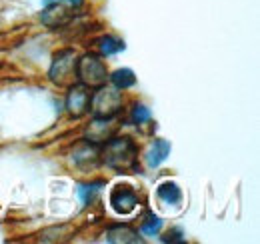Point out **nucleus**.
Returning <instances> with one entry per match:
<instances>
[{"label": "nucleus", "instance_id": "nucleus-1", "mask_svg": "<svg viewBox=\"0 0 260 244\" xmlns=\"http://www.w3.org/2000/svg\"><path fill=\"white\" fill-rule=\"evenodd\" d=\"M100 154H102V162L120 174L134 172L138 166V146L134 144V140H130L126 136L108 138Z\"/></svg>", "mask_w": 260, "mask_h": 244}, {"label": "nucleus", "instance_id": "nucleus-2", "mask_svg": "<svg viewBox=\"0 0 260 244\" xmlns=\"http://www.w3.org/2000/svg\"><path fill=\"white\" fill-rule=\"evenodd\" d=\"M122 108V94L114 86H98L90 96V110L94 118H114Z\"/></svg>", "mask_w": 260, "mask_h": 244}, {"label": "nucleus", "instance_id": "nucleus-3", "mask_svg": "<svg viewBox=\"0 0 260 244\" xmlns=\"http://www.w3.org/2000/svg\"><path fill=\"white\" fill-rule=\"evenodd\" d=\"M76 78L82 82V86H92L98 88L102 84H106L108 80V72L104 62L94 54H84L80 60H76Z\"/></svg>", "mask_w": 260, "mask_h": 244}, {"label": "nucleus", "instance_id": "nucleus-4", "mask_svg": "<svg viewBox=\"0 0 260 244\" xmlns=\"http://www.w3.org/2000/svg\"><path fill=\"white\" fill-rule=\"evenodd\" d=\"M74 70H76V56H74V52L72 50H62V52H58L54 56L48 76H50V80L54 84L64 86V84H68L74 78Z\"/></svg>", "mask_w": 260, "mask_h": 244}, {"label": "nucleus", "instance_id": "nucleus-5", "mask_svg": "<svg viewBox=\"0 0 260 244\" xmlns=\"http://www.w3.org/2000/svg\"><path fill=\"white\" fill-rule=\"evenodd\" d=\"M138 206V196L136 192L126 184H116L110 190V208L120 216H128Z\"/></svg>", "mask_w": 260, "mask_h": 244}, {"label": "nucleus", "instance_id": "nucleus-6", "mask_svg": "<svg viewBox=\"0 0 260 244\" xmlns=\"http://www.w3.org/2000/svg\"><path fill=\"white\" fill-rule=\"evenodd\" d=\"M66 110L70 116L80 118L90 110V94L86 86H72L66 96Z\"/></svg>", "mask_w": 260, "mask_h": 244}, {"label": "nucleus", "instance_id": "nucleus-7", "mask_svg": "<svg viewBox=\"0 0 260 244\" xmlns=\"http://www.w3.org/2000/svg\"><path fill=\"white\" fill-rule=\"evenodd\" d=\"M72 8L64 4H46V8L42 10L40 18L46 26H64L72 20Z\"/></svg>", "mask_w": 260, "mask_h": 244}, {"label": "nucleus", "instance_id": "nucleus-8", "mask_svg": "<svg viewBox=\"0 0 260 244\" xmlns=\"http://www.w3.org/2000/svg\"><path fill=\"white\" fill-rule=\"evenodd\" d=\"M114 134V124L112 118H94L92 124L86 128V140L92 144L106 142L110 136Z\"/></svg>", "mask_w": 260, "mask_h": 244}, {"label": "nucleus", "instance_id": "nucleus-9", "mask_svg": "<svg viewBox=\"0 0 260 244\" xmlns=\"http://www.w3.org/2000/svg\"><path fill=\"white\" fill-rule=\"evenodd\" d=\"M156 196H158L160 202L170 204V206H178V204L182 202V190H180L178 184L172 182V180H166V182L158 184Z\"/></svg>", "mask_w": 260, "mask_h": 244}, {"label": "nucleus", "instance_id": "nucleus-10", "mask_svg": "<svg viewBox=\"0 0 260 244\" xmlns=\"http://www.w3.org/2000/svg\"><path fill=\"white\" fill-rule=\"evenodd\" d=\"M168 154H170V142L164 140V138H156L154 144H152L150 150H148L146 162H148L150 168H156V166H160L164 160L168 158Z\"/></svg>", "mask_w": 260, "mask_h": 244}, {"label": "nucleus", "instance_id": "nucleus-11", "mask_svg": "<svg viewBox=\"0 0 260 244\" xmlns=\"http://www.w3.org/2000/svg\"><path fill=\"white\" fill-rule=\"evenodd\" d=\"M106 240L108 242H142V238L138 236V232L136 230H132L130 226H114V228H110L108 230V234H106Z\"/></svg>", "mask_w": 260, "mask_h": 244}, {"label": "nucleus", "instance_id": "nucleus-12", "mask_svg": "<svg viewBox=\"0 0 260 244\" xmlns=\"http://www.w3.org/2000/svg\"><path fill=\"white\" fill-rule=\"evenodd\" d=\"M108 78L112 80L114 88H118V90H126V88L136 84V76H134V72H132L130 68H118V70H114L112 76H108Z\"/></svg>", "mask_w": 260, "mask_h": 244}, {"label": "nucleus", "instance_id": "nucleus-13", "mask_svg": "<svg viewBox=\"0 0 260 244\" xmlns=\"http://www.w3.org/2000/svg\"><path fill=\"white\" fill-rule=\"evenodd\" d=\"M98 50L104 56H112V54H118L120 50H124V42L114 38V36H102L98 40Z\"/></svg>", "mask_w": 260, "mask_h": 244}, {"label": "nucleus", "instance_id": "nucleus-14", "mask_svg": "<svg viewBox=\"0 0 260 244\" xmlns=\"http://www.w3.org/2000/svg\"><path fill=\"white\" fill-rule=\"evenodd\" d=\"M100 186H102L100 182H96V184H80V186H78V196H80V202H82V204H90V202L94 200L96 192L100 190Z\"/></svg>", "mask_w": 260, "mask_h": 244}, {"label": "nucleus", "instance_id": "nucleus-15", "mask_svg": "<svg viewBox=\"0 0 260 244\" xmlns=\"http://www.w3.org/2000/svg\"><path fill=\"white\" fill-rule=\"evenodd\" d=\"M160 228H162V220H160L158 216H148V218L142 222L140 232L146 234V236H154V234L160 232Z\"/></svg>", "mask_w": 260, "mask_h": 244}, {"label": "nucleus", "instance_id": "nucleus-16", "mask_svg": "<svg viewBox=\"0 0 260 244\" xmlns=\"http://www.w3.org/2000/svg\"><path fill=\"white\" fill-rule=\"evenodd\" d=\"M130 118H132L134 124H144V122L150 120V110H148L144 104H134Z\"/></svg>", "mask_w": 260, "mask_h": 244}, {"label": "nucleus", "instance_id": "nucleus-17", "mask_svg": "<svg viewBox=\"0 0 260 244\" xmlns=\"http://www.w3.org/2000/svg\"><path fill=\"white\" fill-rule=\"evenodd\" d=\"M84 0H44V4H64V6H70V8H78L82 6Z\"/></svg>", "mask_w": 260, "mask_h": 244}]
</instances>
